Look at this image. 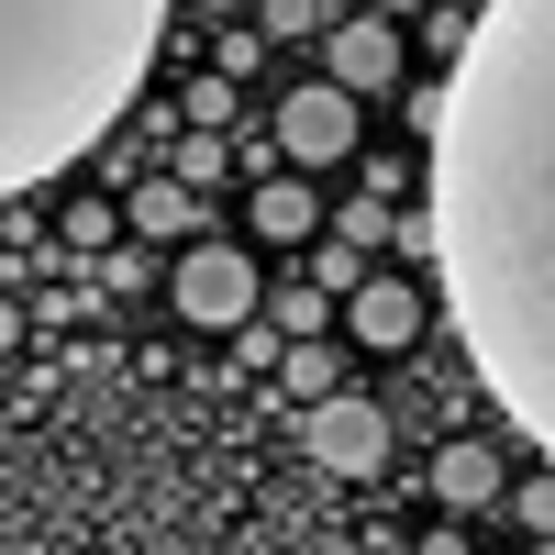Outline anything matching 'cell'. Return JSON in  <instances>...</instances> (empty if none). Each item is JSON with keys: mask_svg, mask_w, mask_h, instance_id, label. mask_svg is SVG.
I'll return each mask as SVG.
<instances>
[{"mask_svg": "<svg viewBox=\"0 0 555 555\" xmlns=\"http://www.w3.org/2000/svg\"><path fill=\"white\" fill-rule=\"evenodd\" d=\"M434 278L478 389L555 467V0H489L434 89Z\"/></svg>", "mask_w": 555, "mask_h": 555, "instance_id": "obj_1", "label": "cell"}, {"mask_svg": "<svg viewBox=\"0 0 555 555\" xmlns=\"http://www.w3.org/2000/svg\"><path fill=\"white\" fill-rule=\"evenodd\" d=\"M167 0H0V201L44 190L133 112Z\"/></svg>", "mask_w": 555, "mask_h": 555, "instance_id": "obj_2", "label": "cell"}, {"mask_svg": "<svg viewBox=\"0 0 555 555\" xmlns=\"http://www.w3.org/2000/svg\"><path fill=\"white\" fill-rule=\"evenodd\" d=\"M245 311H256V256L245 245H190V256H178V322L234 334Z\"/></svg>", "mask_w": 555, "mask_h": 555, "instance_id": "obj_3", "label": "cell"}, {"mask_svg": "<svg viewBox=\"0 0 555 555\" xmlns=\"http://www.w3.org/2000/svg\"><path fill=\"white\" fill-rule=\"evenodd\" d=\"M300 444H311L334 478H378V467H389V423H378V400H356V389H322L311 423H300Z\"/></svg>", "mask_w": 555, "mask_h": 555, "instance_id": "obj_4", "label": "cell"}, {"mask_svg": "<svg viewBox=\"0 0 555 555\" xmlns=\"http://www.w3.org/2000/svg\"><path fill=\"white\" fill-rule=\"evenodd\" d=\"M278 156H300V167L356 156V89H334V78L289 89V101H278Z\"/></svg>", "mask_w": 555, "mask_h": 555, "instance_id": "obj_5", "label": "cell"}, {"mask_svg": "<svg viewBox=\"0 0 555 555\" xmlns=\"http://www.w3.org/2000/svg\"><path fill=\"white\" fill-rule=\"evenodd\" d=\"M334 89H356V101L400 89V34H389V12H366V23L334 34Z\"/></svg>", "mask_w": 555, "mask_h": 555, "instance_id": "obj_6", "label": "cell"}, {"mask_svg": "<svg viewBox=\"0 0 555 555\" xmlns=\"http://www.w3.org/2000/svg\"><path fill=\"white\" fill-rule=\"evenodd\" d=\"M356 345H378V356H400L411 334H423V289H400V278H356Z\"/></svg>", "mask_w": 555, "mask_h": 555, "instance_id": "obj_7", "label": "cell"}, {"mask_svg": "<svg viewBox=\"0 0 555 555\" xmlns=\"http://www.w3.org/2000/svg\"><path fill=\"white\" fill-rule=\"evenodd\" d=\"M434 500H444V512H489V500H500V455L489 444H444L434 455Z\"/></svg>", "mask_w": 555, "mask_h": 555, "instance_id": "obj_8", "label": "cell"}, {"mask_svg": "<svg viewBox=\"0 0 555 555\" xmlns=\"http://www.w3.org/2000/svg\"><path fill=\"white\" fill-rule=\"evenodd\" d=\"M245 222H256L267 245H300V234H322V201L300 190V178H267V190H256V211H245Z\"/></svg>", "mask_w": 555, "mask_h": 555, "instance_id": "obj_9", "label": "cell"}, {"mask_svg": "<svg viewBox=\"0 0 555 555\" xmlns=\"http://www.w3.org/2000/svg\"><path fill=\"white\" fill-rule=\"evenodd\" d=\"M278 378H289V400H322V389H334V345H278Z\"/></svg>", "mask_w": 555, "mask_h": 555, "instance_id": "obj_10", "label": "cell"}, {"mask_svg": "<svg viewBox=\"0 0 555 555\" xmlns=\"http://www.w3.org/2000/svg\"><path fill=\"white\" fill-rule=\"evenodd\" d=\"M133 222H145V234H190L201 201H190V190H145V201H133Z\"/></svg>", "mask_w": 555, "mask_h": 555, "instance_id": "obj_11", "label": "cell"}, {"mask_svg": "<svg viewBox=\"0 0 555 555\" xmlns=\"http://www.w3.org/2000/svg\"><path fill=\"white\" fill-rule=\"evenodd\" d=\"M378 234H389L378 201H345V211H334V245H378Z\"/></svg>", "mask_w": 555, "mask_h": 555, "instance_id": "obj_12", "label": "cell"}, {"mask_svg": "<svg viewBox=\"0 0 555 555\" xmlns=\"http://www.w3.org/2000/svg\"><path fill=\"white\" fill-rule=\"evenodd\" d=\"M512 522H522V533H555V478H533V489H512Z\"/></svg>", "mask_w": 555, "mask_h": 555, "instance_id": "obj_13", "label": "cell"}, {"mask_svg": "<svg viewBox=\"0 0 555 555\" xmlns=\"http://www.w3.org/2000/svg\"><path fill=\"white\" fill-rule=\"evenodd\" d=\"M256 23H267V34H311L322 0H256Z\"/></svg>", "mask_w": 555, "mask_h": 555, "instance_id": "obj_14", "label": "cell"}, {"mask_svg": "<svg viewBox=\"0 0 555 555\" xmlns=\"http://www.w3.org/2000/svg\"><path fill=\"white\" fill-rule=\"evenodd\" d=\"M12 334H23V311H12V300H0V345H12Z\"/></svg>", "mask_w": 555, "mask_h": 555, "instance_id": "obj_15", "label": "cell"}, {"mask_svg": "<svg viewBox=\"0 0 555 555\" xmlns=\"http://www.w3.org/2000/svg\"><path fill=\"white\" fill-rule=\"evenodd\" d=\"M201 12H245V0H201Z\"/></svg>", "mask_w": 555, "mask_h": 555, "instance_id": "obj_16", "label": "cell"}]
</instances>
